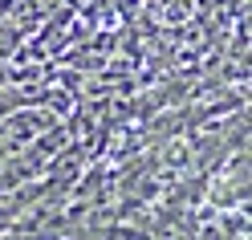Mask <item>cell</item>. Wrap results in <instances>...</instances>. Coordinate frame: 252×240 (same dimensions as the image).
I'll use <instances>...</instances> for the list:
<instances>
[]
</instances>
